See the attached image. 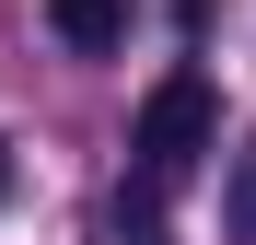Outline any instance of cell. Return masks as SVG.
<instances>
[{
  "instance_id": "cell-1",
  "label": "cell",
  "mask_w": 256,
  "mask_h": 245,
  "mask_svg": "<svg viewBox=\"0 0 256 245\" xmlns=\"http://www.w3.org/2000/svg\"><path fill=\"white\" fill-rule=\"evenodd\" d=\"M210 129H222L210 70H163V82H152V105H140V140H128V152H140V175H152V187H175L186 163L210 152Z\"/></svg>"
},
{
  "instance_id": "cell-3",
  "label": "cell",
  "mask_w": 256,
  "mask_h": 245,
  "mask_svg": "<svg viewBox=\"0 0 256 245\" xmlns=\"http://www.w3.org/2000/svg\"><path fill=\"white\" fill-rule=\"evenodd\" d=\"M222 210H233V245H256V152L233 163V198H222Z\"/></svg>"
},
{
  "instance_id": "cell-2",
  "label": "cell",
  "mask_w": 256,
  "mask_h": 245,
  "mask_svg": "<svg viewBox=\"0 0 256 245\" xmlns=\"http://www.w3.org/2000/svg\"><path fill=\"white\" fill-rule=\"evenodd\" d=\"M47 24L70 35L82 59H105V47H128V0H47Z\"/></svg>"
}]
</instances>
